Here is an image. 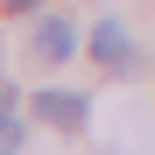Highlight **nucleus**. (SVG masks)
Segmentation results:
<instances>
[{
    "instance_id": "nucleus-6",
    "label": "nucleus",
    "mask_w": 155,
    "mask_h": 155,
    "mask_svg": "<svg viewBox=\"0 0 155 155\" xmlns=\"http://www.w3.org/2000/svg\"><path fill=\"white\" fill-rule=\"evenodd\" d=\"M7 106H14V85H7V78H0V113H7Z\"/></svg>"
},
{
    "instance_id": "nucleus-4",
    "label": "nucleus",
    "mask_w": 155,
    "mask_h": 155,
    "mask_svg": "<svg viewBox=\"0 0 155 155\" xmlns=\"http://www.w3.org/2000/svg\"><path fill=\"white\" fill-rule=\"evenodd\" d=\"M0 155H21V120L0 113Z\"/></svg>"
},
{
    "instance_id": "nucleus-2",
    "label": "nucleus",
    "mask_w": 155,
    "mask_h": 155,
    "mask_svg": "<svg viewBox=\"0 0 155 155\" xmlns=\"http://www.w3.org/2000/svg\"><path fill=\"white\" fill-rule=\"evenodd\" d=\"M35 113H42L49 127H85V99H78V92H42Z\"/></svg>"
},
{
    "instance_id": "nucleus-1",
    "label": "nucleus",
    "mask_w": 155,
    "mask_h": 155,
    "mask_svg": "<svg viewBox=\"0 0 155 155\" xmlns=\"http://www.w3.org/2000/svg\"><path fill=\"white\" fill-rule=\"evenodd\" d=\"M92 57L99 64H127V57H134V35H127L120 21H99V28H92Z\"/></svg>"
},
{
    "instance_id": "nucleus-3",
    "label": "nucleus",
    "mask_w": 155,
    "mask_h": 155,
    "mask_svg": "<svg viewBox=\"0 0 155 155\" xmlns=\"http://www.w3.org/2000/svg\"><path fill=\"white\" fill-rule=\"evenodd\" d=\"M71 49H78V28H71L64 14H57V21H42V28H35V57H49V64H64Z\"/></svg>"
},
{
    "instance_id": "nucleus-5",
    "label": "nucleus",
    "mask_w": 155,
    "mask_h": 155,
    "mask_svg": "<svg viewBox=\"0 0 155 155\" xmlns=\"http://www.w3.org/2000/svg\"><path fill=\"white\" fill-rule=\"evenodd\" d=\"M0 7H7V14H28V7H42V0H0Z\"/></svg>"
}]
</instances>
